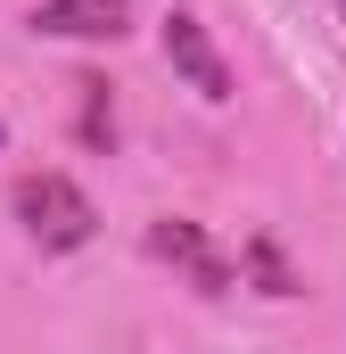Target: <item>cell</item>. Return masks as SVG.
Listing matches in <instances>:
<instances>
[{"label":"cell","mask_w":346,"mask_h":354,"mask_svg":"<svg viewBox=\"0 0 346 354\" xmlns=\"http://www.w3.org/2000/svg\"><path fill=\"white\" fill-rule=\"evenodd\" d=\"M248 272H256L264 297H297V272L280 264V248H272V239H256V248H248Z\"/></svg>","instance_id":"cell-6"},{"label":"cell","mask_w":346,"mask_h":354,"mask_svg":"<svg viewBox=\"0 0 346 354\" xmlns=\"http://www.w3.org/2000/svg\"><path fill=\"white\" fill-rule=\"evenodd\" d=\"M8 214H17V223H25V239H33V248H50V256L91 248V231H99V206L83 198V181H66V174H17Z\"/></svg>","instance_id":"cell-1"},{"label":"cell","mask_w":346,"mask_h":354,"mask_svg":"<svg viewBox=\"0 0 346 354\" xmlns=\"http://www.w3.org/2000/svg\"><path fill=\"white\" fill-rule=\"evenodd\" d=\"M75 91H83V140L91 149H116V91L99 83V75H83Z\"/></svg>","instance_id":"cell-5"},{"label":"cell","mask_w":346,"mask_h":354,"mask_svg":"<svg viewBox=\"0 0 346 354\" xmlns=\"http://www.w3.org/2000/svg\"><path fill=\"white\" fill-rule=\"evenodd\" d=\"M338 17H346V0H338Z\"/></svg>","instance_id":"cell-8"},{"label":"cell","mask_w":346,"mask_h":354,"mask_svg":"<svg viewBox=\"0 0 346 354\" xmlns=\"http://www.w3.org/2000/svg\"><path fill=\"white\" fill-rule=\"evenodd\" d=\"M132 25L124 0H42L33 8V33H58V41H116Z\"/></svg>","instance_id":"cell-4"},{"label":"cell","mask_w":346,"mask_h":354,"mask_svg":"<svg viewBox=\"0 0 346 354\" xmlns=\"http://www.w3.org/2000/svg\"><path fill=\"white\" fill-rule=\"evenodd\" d=\"M0 140H8V124H0Z\"/></svg>","instance_id":"cell-7"},{"label":"cell","mask_w":346,"mask_h":354,"mask_svg":"<svg viewBox=\"0 0 346 354\" xmlns=\"http://www.w3.org/2000/svg\"><path fill=\"white\" fill-rule=\"evenodd\" d=\"M149 256L173 264L198 297H223V288H231V256H223L198 223H181V214H157V223H149Z\"/></svg>","instance_id":"cell-2"},{"label":"cell","mask_w":346,"mask_h":354,"mask_svg":"<svg viewBox=\"0 0 346 354\" xmlns=\"http://www.w3.org/2000/svg\"><path fill=\"white\" fill-rule=\"evenodd\" d=\"M165 58H173V75H181V83L198 91V99H215V107L231 99V66L215 58V41H206V25H198L190 8H173V17H165Z\"/></svg>","instance_id":"cell-3"}]
</instances>
